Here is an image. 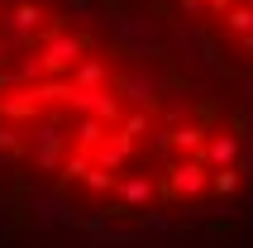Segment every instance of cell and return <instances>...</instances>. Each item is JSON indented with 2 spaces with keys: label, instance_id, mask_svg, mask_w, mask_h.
Here are the masks:
<instances>
[{
  "label": "cell",
  "instance_id": "9",
  "mask_svg": "<svg viewBox=\"0 0 253 248\" xmlns=\"http://www.w3.org/2000/svg\"><path fill=\"white\" fill-rule=\"evenodd\" d=\"M158 91H163V82H153V77H139V72H134V77H120V96L134 100L139 110H153Z\"/></svg>",
  "mask_w": 253,
  "mask_h": 248
},
{
  "label": "cell",
  "instance_id": "24",
  "mask_svg": "<svg viewBox=\"0 0 253 248\" xmlns=\"http://www.w3.org/2000/svg\"><path fill=\"white\" fill-rule=\"evenodd\" d=\"M249 5H253V0H249Z\"/></svg>",
  "mask_w": 253,
  "mask_h": 248
},
{
  "label": "cell",
  "instance_id": "6",
  "mask_svg": "<svg viewBox=\"0 0 253 248\" xmlns=\"http://www.w3.org/2000/svg\"><path fill=\"white\" fill-rule=\"evenodd\" d=\"M129 158H134V138L120 134V129H110V134H105L96 148H91V163H96L100 172H120Z\"/></svg>",
  "mask_w": 253,
  "mask_h": 248
},
{
  "label": "cell",
  "instance_id": "8",
  "mask_svg": "<svg viewBox=\"0 0 253 248\" xmlns=\"http://www.w3.org/2000/svg\"><path fill=\"white\" fill-rule=\"evenodd\" d=\"M168 143H172V158H201V148H206V124H177V129H168Z\"/></svg>",
  "mask_w": 253,
  "mask_h": 248
},
{
  "label": "cell",
  "instance_id": "11",
  "mask_svg": "<svg viewBox=\"0 0 253 248\" xmlns=\"http://www.w3.org/2000/svg\"><path fill=\"white\" fill-rule=\"evenodd\" d=\"M72 86H110V67H105V57H77V67L67 72Z\"/></svg>",
  "mask_w": 253,
  "mask_h": 248
},
{
  "label": "cell",
  "instance_id": "12",
  "mask_svg": "<svg viewBox=\"0 0 253 248\" xmlns=\"http://www.w3.org/2000/svg\"><path fill=\"white\" fill-rule=\"evenodd\" d=\"M105 134H110V124L91 120V115H77V153H91Z\"/></svg>",
  "mask_w": 253,
  "mask_h": 248
},
{
  "label": "cell",
  "instance_id": "21",
  "mask_svg": "<svg viewBox=\"0 0 253 248\" xmlns=\"http://www.w3.org/2000/svg\"><path fill=\"white\" fill-rule=\"evenodd\" d=\"M239 43H244V48H249V53H253V34H244V39H239Z\"/></svg>",
  "mask_w": 253,
  "mask_h": 248
},
{
  "label": "cell",
  "instance_id": "23",
  "mask_svg": "<svg viewBox=\"0 0 253 248\" xmlns=\"http://www.w3.org/2000/svg\"><path fill=\"white\" fill-rule=\"evenodd\" d=\"M0 62H5V48H0Z\"/></svg>",
  "mask_w": 253,
  "mask_h": 248
},
{
  "label": "cell",
  "instance_id": "20",
  "mask_svg": "<svg viewBox=\"0 0 253 248\" xmlns=\"http://www.w3.org/2000/svg\"><path fill=\"white\" fill-rule=\"evenodd\" d=\"M153 158H158V163H172V143H168V129H153Z\"/></svg>",
  "mask_w": 253,
  "mask_h": 248
},
{
  "label": "cell",
  "instance_id": "3",
  "mask_svg": "<svg viewBox=\"0 0 253 248\" xmlns=\"http://www.w3.org/2000/svg\"><path fill=\"white\" fill-rule=\"evenodd\" d=\"M163 172H168L163 196H177V201H191V196H201L206 186H211V172H206L201 158H172Z\"/></svg>",
  "mask_w": 253,
  "mask_h": 248
},
{
  "label": "cell",
  "instance_id": "7",
  "mask_svg": "<svg viewBox=\"0 0 253 248\" xmlns=\"http://www.w3.org/2000/svg\"><path fill=\"white\" fill-rule=\"evenodd\" d=\"M43 5H34V0H24V5H14V10H5L0 14V24L5 29H14V34H29V39H39V29H43Z\"/></svg>",
  "mask_w": 253,
  "mask_h": 248
},
{
  "label": "cell",
  "instance_id": "5",
  "mask_svg": "<svg viewBox=\"0 0 253 248\" xmlns=\"http://www.w3.org/2000/svg\"><path fill=\"white\" fill-rule=\"evenodd\" d=\"M239 158H244L239 134H206V148H201V163H206V172H225V167H239Z\"/></svg>",
  "mask_w": 253,
  "mask_h": 248
},
{
  "label": "cell",
  "instance_id": "17",
  "mask_svg": "<svg viewBox=\"0 0 253 248\" xmlns=\"http://www.w3.org/2000/svg\"><path fill=\"white\" fill-rule=\"evenodd\" d=\"M82 186H86L91 196H110V191H115V172H100V167L91 163V172L82 177Z\"/></svg>",
  "mask_w": 253,
  "mask_h": 248
},
{
  "label": "cell",
  "instance_id": "2",
  "mask_svg": "<svg viewBox=\"0 0 253 248\" xmlns=\"http://www.w3.org/2000/svg\"><path fill=\"white\" fill-rule=\"evenodd\" d=\"M67 110L72 115H91V120H100V124H120V96H115L110 86H72L67 91Z\"/></svg>",
  "mask_w": 253,
  "mask_h": 248
},
{
  "label": "cell",
  "instance_id": "22",
  "mask_svg": "<svg viewBox=\"0 0 253 248\" xmlns=\"http://www.w3.org/2000/svg\"><path fill=\"white\" fill-rule=\"evenodd\" d=\"M0 14H5V0H0Z\"/></svg>",
  "mask_w": 253,
  "mask_h": 248
},
{
  "label": "cell",
  "instance_id": "1",
  "mask_svg": "<svg viewBox=\"0 0 253 248\" xmlns=\"http://www.w3.org/2000/svg\"><path fill=\"white\" fill-rule=\"evenodd\" d=\"M34 48H39V62H43V72H48V77H67V72L77 67V57H86V48H91V43L77 39V34H67L62 24H48V29H39Z\"/></svg>",
  "mask_w": 253,
  "mask_h": 248
},
{
  "label": "cell",
  "instance_id": "15",
  "mask_svg": "<svg viewBox=\"0 0 253 248\" xmlns=\"http://www.w3.org/2000/svg\"><path fill=\"white\" fill-rule=\"evenodd\" d=\"M19 153H24V138H19V129L0 120V163H14Z\"/></svg>",
  "mask_w": 253,
  "mask_h": 248
},
{
  "label": "cell",
  "instance_id": "14",
  "mask_svg": "<svg viewBox=\"0 0 253 248\" xmlns=\"http://www.w3.org/2000/svg\"><path fill=\"white\" fill-rule=\"evenodd\" d=\"M57 172H62L67 181H82L86 172H91V153H77V148H67V153H62V163H57Z\"/></svg>",
  "mask_w": 253,
  "mask_h": 248
},
{
  "label": "cell",
  "instance_id": "19",
  "mask_svg": "<svg viewBox=\"0 0 253 248\" xmlns=\"http://www.w3.org/2000/svg\"><path fill=\"white\" fill-rule=\"evenodd\" d=\"M139 229H143V234H168L172 220L163 215V210H153V215H143V220H139Z\"/></svg>",
  "mask_w": 253,
  "mask_h": 248
},
{
  "label": "cell",
  "instance_id": "18",
  "mask_svg": "<svg viewBox=\"0 0 253 248\" xmlns=\"http://www.w3.org/2000/svg\"><path fill=\"white\" fill-rule=\"evenodd\" d=\"M206 191H215L220 201H225V196H234V191H239V172H234V167H225V172H211V186H206Z\"/></svg>",
  "mask_w": 253,
  "mask_h": 248
},
{
  "label": "cell",
  "instance_id": "4",
  "mask_svg": "<svg viewBox=\"0 0 253 248\" xmlns=\"http://www.w3.org/2000/svg\"><path fill=\"white\" fill-rule=\"evenodd\" d=\"M29 148H34V163H39V167H48V172H53V167L62 163V153L72 148V138L62 134V129H57L53 120H43L39 129L29 134Z\"/></svg>",
  "mask_w": 253,
  "mask_h": 248
},
{
  "label": "cell",
  "instance_id": "13",
  "mask_svg": "<svg viewBox=\"0 0 253 248\" xmlns=\"http://www.w3.org/2000/svg\"><path fill=\"white\" fill-rule=\"evenodd\" d=\"M120 134H129L134 143H139L148 129H153V110H129V115H120V124H115Z\"/></svg>",
  "mask_w": 253,
  "mask_h": 248
},
{
  "label": "cell",
  "instance_id": "10",
  "mask_svg": "<svg viewBox=\"0 0 253 248\" xmlns=\"http://www.w3.org/2000/svg\"><path fill=\"white\" fill-rule=\"evenodd\" d=\"M110 196H120V206H125V210H139V206H148V201L158 196V186L148 177H125V181H115Z\"/></svg>",
  "mask_w": 253,
  "mask_h": 248
},
{
  "label": "cell",
  "instance_id": "16",
  "mask_svg": "<svg viewBox=\"0 0 253 248\" xmlns=\"http://www.w3.org/2000/svg\"><path fill=\"white\" fill-rule=\"evenodd\" d=\"M225 29H229V34H239V39L253 34V5H229V10H225Z\"/></svg>",
  "mask_w": 253,
  "mask_h": 248
}]
</instances>
